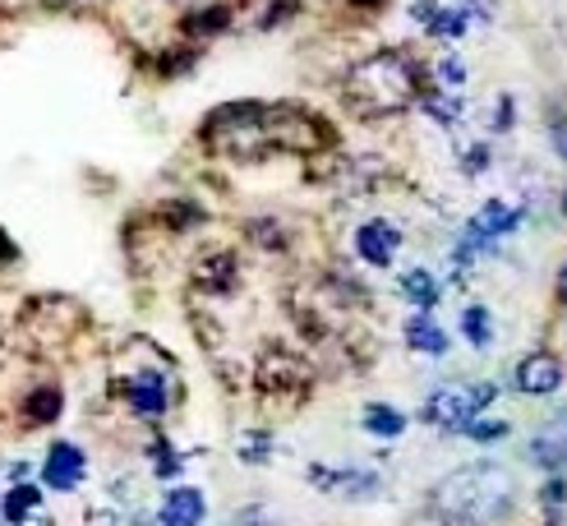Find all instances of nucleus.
<instances>
[{
  "label": "nucleus",
  "mask_w": 567,
  "mask_h": 526,
  "mask_svg": "<svg viewBox=\"0 0 567 526\" xmlns=\"http://www.w3.org/2000/svg\"><path fill=\"white\" fill-rule=\"evenodd\" d=\"M259 383L268 388V393H296V388H305V370L296 365L291 355H264V365H259Z\"/></svg>",
  "instance_id": "10"
},
{
  "label": "nucleus",
  "mask_w": 567,
  "mask_h": 526,
  "mask_svg": "<svg viewBox=\"0 0 567 526\" xmlns=\"http://www.w3.org/2000/svg\"><path fill=\"white\" fill-rule=\"evenodd\" d=\"M494 402V383H452V388H439V393H430V402H424V421H430L434 430H466L480 406Z\"/></svg>",
  "instance_id": "4"
},
{
  "label": "nucleus",
  "mask_w": 567,
  "mask_h": 526,
  "mask_svg": "<svg viewBox=\"0 0 567 526\" xmlns=\"http://www.w3.org/2000/svg\"><path fill=\"white\" fill-rule=\"evenodd\" d=\"M240 457H245V462H264V457H268V439H264V434H259V439H245V443H240Z\"/></svg>",
  "instance_id": "25"
},
{
  "label": "nucleus",
  "mask_w": 567,
  "mask_h": 526,
  "mask_svg": "<svg viewBox=\"0 0 567 526\" xmlns=\"http://www.w3.org/2000/svg\"><path fill=\"white\" fill-rule=\"evenodd\" d=\"M439 74H443L447 83H462V79H466V70H462V55H443V65H439Z\"/></svg>",
  "instance_id": "26"
},
{
  "label": "nucleus",
  "mask_w": 567,
  "mask_h": 526,
  "mask_svg": "<svg viewBox=\"0 0 567 526\" xmlns=\"http://www.w3.org/2000/svg\"><path fill=\"white\" fill-rule=\"evenodd\" d=\"M0 513H6V522H10V526H47V522H42V494H38L33 485H23V481L6 494V504H0Z\"/></svg>",
  "instance_id": "11"
},
{
  "label": "nucleus",
  "mask_w": 567,
  "mask_h": 526,
  "mask_svg": "<svg viewBox=\"0 0 567 526\" xmlns=\"http://www.w3.org/2000/svg\"><path fill=\"white\" fill-rule=\"evenodd\" d=\"M415 19H424V28H430L434 38H462L466 33V10H443L439 0H420Z\"/></svg>",
  "instance_id": "13"
},
{
  "label": "nucleus",
  "mask_w": 567,
  "mask_h": 526,
  "mask_svg": "<svg viewBox=\"0 0 567 526\" xmlns=\"http://www.w3.org/2000/svg\"><path fill=\"white\" fill-rule=\"evenodd\" d=\"M185 28H189V33H221V28H226V10H221V6L198 10V14L185 19Z\"/></svg>",
  "instance_id": "21"
},
{
  "label": "nucleus",
  "mask_w": 567,
  "mask_h": 526,
  "mask_svg": "<svg viewBox=\"0 0 567 526\" xmlns=\"http://www.w3.org/2000/svg\"><path fill=\"white\" fill-rule=\"evenodd\" d=\"M342 93H347V106L355 111V116L379 121V116L406 111L424 93V83H420V70H415L411 55L379 51V55H364V61L351 65Z\"/></svg>",
  "instance_id": "1"
},
{
  "label": "nucleus",
  "mask_w": 567,
  "mask_h": 526,
  "mask_svg": "<svg viewBox=\"0 0 567 526\" xmlns=\"http://www.w3.org/2000/svg\"><path fill=\"white\" fill-rule=\"evenodd\" d=\"M198 287L204 291H231V282H236V259L231 255H213V259H204L198 264Z\"/></svg>",
  "instance_id": "16"
},
{
  "label": "nucleus",
  "mask_w": 567,
  "mask_h": 526,
  "mask_svg": "<svg viewBox=\"0 0 567 526\" xmlns=\"http://www.w3.org/2000/svg\"><path fill=\"white\" fill-rule=\"evenodd\" d=\"M466 434H471V439H480V443H494V439H503V434H507V425H503V421H480V415H475V421L466 425Z\"/></svg>",
  "instance_id": "22"
},
{
  "label": "nucleus",
  "mask_w": 567,
  "mask_h": 526,
  "mask_svg": "<svg viewBox=\"0 0 567 526\" xmlns=\"http://www.w3.org/2000/svg\"><path fill=\"white\" fill-rule=\"evenodd\" d=\"M406 347L424 351V355H447V332L430 314H415V319H406Z\"/></svg>",
  "instance_id": "14"
},
{
  "label": "nucleus",
  "mask_w": 567,
  "mask_h": 526,
  "mask_svg": "<svg viewBox=\"0 0 567 526\" xmlns=\"http://www.w3.org/2000/svg\"><path fill=\"white\" fill-rule=\"evenodd\" d=\"M420 97H424V111H430L434 121H443V125L462 121V111H466V102L457 93H420Z\"/></svg>",
  "instance_id": "20"
},
{
  "label": "nucleus",
  "mask_w": 567,
  "mask_h": 526,
  "mask_svg": "<svg viewBox=\"0 0 567 526\" xmlns=\"http://www.w3.org/2000/svg\"><path fill=\"white\" fill-rule=\"evenodd\" d=\"M61 411H65V398L55 393V388H33V393L23 398V421L28 425H51Z\"/></svg>",
  "instance_id": "15"
},
{
  "label": "nucleus",
  "mask_w": 567,
  "mask_h": 526,
  "mask_svg": "<svg viewBox=\"0 0 567 526\" xmlns=\"http://www.w3.org/2000/svg\"><path fill=\"white\" fill-rule=\"evenodd\" d=\"M402 296L406 300H415L420 310H430V305L443 296V287L434 282V272H424V268H411L406 277H402Z\"/></svg>",
  "instance_id": "17"
},
{
  "label": "nucleus",
  "mask_w": 567,
  "mask_h": 526,
  "mask_svg": "<svg viewBox=\"0 0 567 526\" xmlns=\"http://www.w3.org/2000/svg\"><path fill=\"white\" fill-rule=\"evenodd\" d=\"M204 134H208V144L217 153L236 157V162H259V157L272 153V144H268V106H259V102H231V106L213 111Z\"/></svg>",
  "instance_id": "3"
},
{
  "label": "nucleus",
  "mask_w": 567,
  "mask_h": 526,
  "mask_svg": "<svg viewBox=\"0 0 567 526\" xmlns=\"http://www.w3.org/2000/svg\"><path fill=\"white\" fill-rule=\"evenodd\" d=\"M360 6H383V0H360Z\"/></svg>",
  "instance_id": "32"
},
{
  "label": "nucleus",
  "mask_w": 567,
  "mask_h": 526,
  "mask_svg": "<svg viewBox=\"0 0 567 526\" xmlns=\"http://www.w3.org/2000/svg\"><path fill=\"white\" fill-rule=\"evenodd\" d=\"M121 398L138 415H162L166 406L176 402V388L162 370H134V374H121Z\"/></svg>",
  "instance_id": "6"
},
{
  "label": "nucleus",
  "mask_w": 567,
  "mask_h": 526,
  "mask_svg": "<svg viewBox=\"0 0 567 526\" xmlns=\"http://www.w3.org/2000/svg\"><path fill=\"white\" fill-rule=\"evenodd\" d=\"M47 10H74V14H97L106 10V0H42Z\"/></svg>",
  "instance_id": "24"
},
{
  "label": "nucleus",
  "mask_w": 567,
  "mask_h": 526,
  "mask_svg": "<svg viewBox=\"0 0 567 526\" xmlns=\"http://www.w3.org/2000/svg\"><path fill=\"white\" fill-rule=\"evenodd\" d=\"M83 471H89V457H83L74 443H51L47 466H42V476H47L51 489H61V494L79 489L83 485Z\"/></svg>",
  "instance_id": "7"
},
{
  "label": "nucleus",
  "mask_w": 567,
  "mask_h": 526,
  "mask_svg": "<svg viewBox=\"0 0 567 526\" xmlns=\"http://www.w3.org/2000/svg\"><path fill=\"white\" fill-rule=\"evenodd\" d=\"M396 245H402V236H396L392 221L374 217V221H364V227L355 231V255L364 264H374V268H388L396 259Z\"/></svg>",
  "instance_id": "8"
},
{
  "label": "nucleus",
  "mask_w": 567,
  "mask_h": 526,
  "mask_svg": "<svg viewBox=\"0 0 567 526\" xmlns=\"http://www.w3.org/2000/svg\"><path fill=\"white\" fill-rule=\"evenodd\" d=\"M462 332L471 338V347H489V342H494V323H489L485 305H471V310L462 314Z\"/></svg>",
  "instance_id": "19"
},
{
  "label": "nucleus",
  "mask_w": 567,
  "mask_h": 526,
  "mask_svg": "<svg viewBox=\"0 0 567 526\" xmlns=\"http://www.w3.org/2000/svg\"><path fill=\"white\" fill-rule=\"evenodd\" d=\"M549 138H554V153L567 162V121H554L549 125Z\"/></svg>",
  "instance_id": "27"
},
{
  "label": "nucleus",
  "mask_w": 567,
  "mask_h": 526,
  "mask_svg": "<svg viewBox=\"0 0 567 526\" xmlns=\"http://www.w3.org/2000/svg\"><path fill=\"white\" fill-rule=\"evenodd\" d=\"M364 430L379 434V439H396V434L406 430V415L383 406V402H374V406H364Z\"/></svg>",
  "instance_id": "18"
},
{
  "label": "nucleus",
  "mask_w": 567,
  "mask_h": 526,
  "mask_svg": "<svg viewBox=\"0 0 567 526\" xmlns=\"http://www.w3.org/2000/svg\"><path fill=\"white\" fill-rule=\"evenodd\" d=\"M434 498H439V513H447L452 522L489 526V522H503L513 513L517 485L498 462H475V466H462L457 476H447Z\"/></svg>",
  "instance_id": "2"
},
{
  "label": "nucleus",
  "mask_w": 567,
  "mask_h": 526,
  "mask_svg": "<svg viewBox=\"0 0 567 526\" xmlns=\"http://www.w3.org/2000/svg\"><path fill=\"white\" fill-rule=\"evenodd\" d=\"M563 494H567V489H563V481H554V485H545L540 504H545V508H563Z\"/></svg>",
  "instance_id": "28"
},
{
  "label": "nucleus",
  "mask_w": 567,
  "mask_h": 526,
  "mask_svg": "<svg viewBox=\"0 0 567 526\" xmlns=\"http://www.w3.org/2000/svg\"><path fill=\"white\" fill-rule=\"evenodd\" d=\"M19 259V249H14V240L6 236V231H0V268H6V264H14Z\"/></svg>",
  "instance_id": "29"
},
{
  "label": "nucleus",
  "mask_w": 567,
  "mask_h": 526,
  "mask_svg": "<svg viewBox=\"0 0 567 526\" xmlns=\"http://www.w3.org/2000/svg\"><path fill=\"white\" fill-rule=\"evenodd\" d=\"M558 296H563V305H567V268L558 272Z\"/></svg>",
  "instance_id": "31"
},
{
  "label": "nucleus",
  "mask_w": 567,
  "mask_h": 526,
  "mask_svg": "<svg viewBox=\"0 0 567 526\" xmlns=\"http://www.w3.org/2000/svg\"><path fill=\"white\" fill-rule=\"evenodd\" d=\"M204 513H208V504L198 489H172L162 504V526H198Z\"/></svg>",
  "instance_id": "12"
},
{
  "label": "nucleus",
  "mask_w": 567,
  "mask_h": 526,
  "mask_svg": "<svg viewBox=\"0 0 567 526\" xmlns=\"http://www.w3.org/2000/svg\"><path fill=\"white\" fill-rule=\"evenodd\" d=\"M471 6H480V14H485V19L494 14V0H471Z\"/></svg>",
  "instance_id": "30"
},
{
  "label": "nucleus",
  "mask_w": 567,
  "mask_h": 526,
  "mask_svg": "<svg viewBox=\"0 0 567 526\" xmlns=\"http://www.w3.org/2000/svg\"><path fill=\"white\" fill-rule=\"evenodd\" d=\"M153 462H157V466H153V471H157V476H176V471H181V457H176L172 448H166V443H162V439L153 443Z\"/></svg>",
  "instance_id": "23"
},
{
  "label": "nucleus",
  "mask_w": 567,
  "mask_h": 526,
  "mask_svg": "<svg viewBox=\"0 0 567 526\" xmlns=\"http://www.w3.org/2000/svg\"><path fill=\"white\" fill-rule=\"evenodd\" d=\"M268 144L281 153H319L328 148V125L300 106H268Z\"/></svg>",
  "instance_id": "5"
},
{
  "label": "nucleus",
  "mask_w": 567,
  "mask_h": 526,
  "mask_svg": "<svg viewBox=\"0 0 567 526\" xmlns=\"http://www.w3.org/2000/svg\"><path fill=\"white\" fill-rule=\"evenodd\" d=\"M558 383H563V365H558V355H549V351H535L517 365V388L526 398H549Z\"/></svg>",
  "instance_id": "9"
}]
</instances>
